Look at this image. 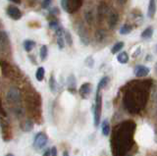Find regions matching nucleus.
<instances>
[{
    "instance_id": "16",
    "label": "nucleus",
    "mask_w": 157,
    "mask_h": 156,
    "mask_svg": "<svg viewBox=\"0 0 157 156\" xmlns=\"http://www.w3.org/2000/svg\"><path fill=\"white\" fill-rule=\"evenodd\" d=\"M23 45H24L25 50H26L27 52H31L33 49V48H34V46H36V42H34L33 40H27L24 41Z\"/></svg>"
},
{
    "instance_id": "36",
    "label": "nucleus",
    "mask_w": 157,
    "mask_h": 156,
    "mask_svg": "<svg viewBox=\"0 0 157 156\" xmlns=\"http://www.w3.org/2000/svg\"><path fill=\"white\" fill-rule=\"evenodd\" d=\"M43 156H51V152H50V149H48V150H46V151H45V152H44Z\"/></svg>"
},
{
    "instance_id": "19",
    "label": "nucleus",
    "mask_w": 157,
    "mask_h": 156,
    "mask_svg": "<svg viewBox=\"0 0 157 156\" xmlns=\"http://www.w3.org/2000/svg\"><path fill=\"white\" fill-rule=\"evenodd\" d=\"M132 31V27L130 24H125L124 26H122V28L120 29V33L121 35H128Z\"/></svg>"
},
{
    "instance_id": "24",
    "label": "nucleus",
    "mask_w": 157,
    "mask_h": 156,
    "mask_svg": "<svg viewBox=\"0 0 157 156\" xmlns=\"http://www.w3.org/2000/svg\"><path fill=\"white\" fill-rule=\"evenodd\" d=\"M108 82H109V78H108V77H103L102 79L99 81V82H98L97 89H104V87L107 86Z\"/></svg>"
},
{
    "instance_id": "2",
    "label": "nucleus",
    "mask_w": 157,
    "mask_h": 156,
    "mask_svg": "<svg viewBox=\"0 0 157 156\" xmlns=\"http://www.w3.org/2000/svg\"><path fill=\"white\" fill-rule=\"evenodd\" d=\"M6 99L10 103L17 104L21 101V92H20L17 87H10L6 93Z\"/></svg>"
},
{
    "instance_id": "22",
    "label": "nucleus",
    "mask_w": 157,
    "mask_h": 156,
    "mask_svg": "<svg viewBox=\"0 0 157 156\" xmlns=\"http://www.w3.org/2000/svg\"><path fill=\"white\" fill-rule=\"evenodd\" d=\"M44 73H45V71H44V68L43 67H39L38 69L36 70V80L38 82H41L44 79Z\"/></svg>"
},
{
    "instance_id": "38",
    "label": "nucleus",
    "mask_w": 157,
    "mask_h": 156,
    "mask_svg": "<svg viewBox=\"0 0 157 156\" xmlns=\"http://www.w3.org/2000/svg\"><path fill=\"white\" fill-rule=\"evenodd\" d=\"M63 156H68V152H67V151H65V152H64Z\"/></svg>"
},
{
    "instance_id": "27",
    "label": "nucleus",
    "mask_w": 157,
    "mask_h": 156,
    "mask_svg": "<svg viewBox=\"0 0 157 156\" xmlns=\"http://www.w3.org/2000/svg\"><path fill=\"white\" fill-rule=\"evenodd\" d=\"M65 37L63 36H57V44H58V47L60 48V49H63L64 47H65Z\"/></svg>"
},
{
    "instance_id": "12",
    "label": "nucleus",
    "mask_w": 157,
    "mask_h": 156,
    "mask_svg": "<svg viewBox=\"0 0 157 156\" xmlns=\"http://www.w3.org/2000/svg\"><path fill=\"white\" fill-rule=\"evenodd\" d=\"M107 37H108V33H107L106 30H104V29H98V30L94 33L95 40L97 42H99V43L105 41L107 40Z\"/></svg>"
},
{
    "instance_id": "35",
    "label": "nucleus",
    "mask_w": 157,
    "mask_h": 156,
    "mask_svg": "<svg viewBox=\"0 0 157 156\" xmlns=\"http://www.w3.org/2000/svg\"><path fill=\"white\" fill-rule=\"evenodd\" d=\"M140 47H139V48H137V50H136V52L134 53V54H132V57H135V58H136V57L137 55L140 54Z\"/></svg>"
},
{
    "instance_id": "26",
    "label": "nucleus",
    "mask_w": 157,
    "mask_h": 156,
    "mask_svg": "<svg viewBox=\"0 0 157 156\" xmlns=\"http://www.w3.org/2000/svg\"><path fill=\"white\" fill-rule=\"evenodd\" d=\"M68 85H69V89L75 90V89H76V81H75V78H74V76L69 77Z\"/></svg>"
},
{
    "instance_id": "33",
    "label": "nucleus",
    "mask_w": 157,
    "mask_h": 156,
    "mask_svg": "<svg viewBox=\"0 0 157 156\" xmlns=\"http://www.w3.org/2000/svg\"><path fill=\"white\" fill-rule=\"evenodd\" d=\"M50 152H51V156H57L58 151H57L56 146H52L51 149H50Z\"/></svg>"
},
{
    "instance_id": "3",
    "label": "nucleus",
    "mask_w": 157,
    "mask_h": 156,
    "mask_svg": "<svg viewBox=\"0 0 157 156\" xmlns=\"http://www.w3.org/2000/svg\"><path fill=\"white\" fill-rule=\"evenodd\" d=\"M110 12V9L104 1H100V3L98 4L97 7V12H96V16H97V20L99 22H102L104 19L108 16V14Z\"/></svg>"
},
{
    "instance_id": "25",
    "label": "nucleus",
    "mask_w": 157,
    "mask_h": 156,
    "mask_svg": "<svg viewBox=\"0 0 157 156\" xmlns=\"http://www.w3.org/2000/svg\"><path fill=\"white\" fill-rule=\"evenodd\" d=\"M49 86H50V89L52 92H56L57 91V84L56 81L54 79V77L51 76L50 77V81H49Z\"/></svg>"
},
{
    "instance_id": "6",
    "label": "nucleus",
    "mask_w": 157,
    "mask_h": 156,
    "mask_svg": "<svg viewBox=\"0 0 157 156\" xmlns=\"http://www.w3.org/2000/svg\"><path fill=\"white\" fill-rule=\"evenodd\" d=\"M119 23V14L115 10H110L109 14L107 16V25L110 30L115 29L117 24Z\"/></svg>"
},
{
    "instance_id": "18",
    "label": "nucleus",
    "mask_w": 157,
    "mask_h": 156,
    "mask_svg": "<svg viewBox=\"0 0 157 156\" xmlns=\"http://www.w3.org/2000/svg\"><path fill=\"white\" fill-rule=\"evenodd\" d=\"M152 35H153V28L148 27V28H146L144 32H142L141 37L144 38V40H148V38H150L152 36Z\"/></svg>"
},
{
    "instance_id": "29",
    "label": "nucleus",
    "mask_w": 157,
    "mask_h": 156,
    "mask_svg": "<svg viewBox=\"0 0 157 156\" xmlns=\"http://www.w3.org/2000/svg\"><path fill=\"white\" fill-rule=\"evenodd\" d=\"M53 2V0H43V2L41 3V7L43 9H48L49 6L51 5Z\"/></svg>"
},
{
    "instance_id": "9",
    "label": "nucleus",
    "mask_w": 157,
    "mask_h": 156,
    "mask_svg": "<svg viewBox=\"0 0 157 156\" xmlns=\"http://www.w3.org/2000/svg\"><path fill=\"white\" fill-rule=\"evenodd\" d=\"M83 18H85V21L87 25H93L95 21V16H94V11H93V8L91 7H86L83 11Z\"/></svg>"
},
{
    "instance_id": "23",
    "label": "nucleus",
    "mask_w": 157,
    "mask_h": 156,
    "mask_svg": "<svg viewBox=\"0 0 157 156\" xmlns=\"http://www.w3.org/2000/svg\"><path fill=\"white\" fill-rule=\"evenodd\" d=\"M60 27H61L60 23H59V21L55 18L49 22V28H50V30H52V31H56L57 29H59Z\"/></svg>"
},
{
    "instance_id": "28",
    "label": "nucleus",
    "mask_w": 157,
    "mask_h": 156,
    "mask_svg": "<svg viewBox=\"0 0 157 156\" xmlns=\"http://www.w3.org/2000/svg\"><path fill=\"white\" fill-rule=\"evenodd\" d=\"M64 36H65V40H66V42L68 43V44L72 45L73 44V38H72V36L70 35V32H65V35H64Z\"/></svg>"
},
{
    "instance_id": "39",
    "label": "nucleus",
    "mask_w": 157,
    "mask_h": 156,
    "mask_svg": "<svg viewBox=\"0 0 157 156\" xmlns=\"http://www.w3.org/2000/svg\"><path fill=\"white\" fill-rule=\"evenodd\" d=\"M5 156H14V155H13L12 153H8L7 155H5Z\"/></svg>"
},
{
    "instance_id": "1",
    "label": "nucleus",
    "mask_w": 157,
    "mask_h": 156,
    "mask_svg": "<svg viewBox=\"0 0 157 156\" xmlns=\"http://www.w3.org/2000/svg\"><path fill=\"white\" fill-rule=\"evenodd\" d=\"M102 111V96L100 94V89L96 90L95 96V104L93 106V116H94V125L98 126L100 123V116Z\"/></svg>"
},
{
    "instance_id": "40",
    "label": "nucleus",
    "mask_w": 157,
    "mask_h": 156,
    "mask_svg": "<svg viewBox=\"0 0 157 156\" xmlns=\"http://www.w3.org/2000/svg\"><path fill=\"white\" fill-rule=\"evenodd\" d=\"M156 51H157V46H156Z\"/></svg>"
},
{
    "instance_id": "21",
    "label": "nucleus",
    "mask_w": 157,
    "mask_h": 156,
    "mask_svg": "<svg viewBox=\"0 0 157 156\" xmlns=\"http://www.w3.org/2000/svg\"><path fill=\"white\" fill-rule=\"evenodd\" d=\"M125 45V43L123 42V41H119V42H117L116 44L112 47V49H111V52L113 53V54H116L117 52H119L120 50L123 49V47H124Z\"/></svg>"
},
{
    "instance_id": "15",
    "label": "nucleus",
    "mask_w": 157,
    "mask_h": 156,
    "mask_svg": "<svg viewBox=\"0 0 157 156\" xmlns=\"http://www.w3.org/2000/svg\"><path fill=\"white\" fill-rule=\"evenodd\" d=\"M101 130H102V134L105 136H108L110 134V125L108 120H103L101 123Z\"/></svg>"
},
{
    "instance_id": "17",
    "label": "nucleus",
    "mask_w": 157,
    "mask_h": 156,
    "mask_svg": "<svg viewBox=\"0 0 157 156\" xmlns=\"http://www.w3.org/2000/svg\"><path fill=\"white\" fill-rule=\"evenodd\" d=\"M117 60L119 61V63H121V64H126V63H128V61H129V55H128L127 52L123 51L117 56Z\"/></svg>"
},
{
    "instance_id": "8",
    "label": "nucleus",
    "mask_w": 157,
    "mask_h": 156,
    "mask_svg": "<svg viewBox=\"0 0 157 156\" xmlns=\"http://www.w3.org/2000/svg\"><path fill=\"white\" fill-rule=\"evenodd\" d=\"M6 13L10 18L13 19V20H20V19L22 18V12L16 6H13V5L8 6L6 9Z\"/></svg>"
},
{
    "instance_id": "32",
    "label": "nucleus",
    "mask_w": 157,
    "mask_h": 156,
    "mask_svg": "<svg viewBox=\"0 0 157 156\" xmlns=\"http://www.w3.org/2000/svg\"><path fill=\"white\" fill-rule=\"evenodd\" d=\"M61 6L62 9L65 12H68V6H67V0H61Z\"/></svg>"
},
{
    "instance_id": "11",
    "label": "nucleus",
    "mask_w": 157,
    "mask_h": 156,
    "mask_svg": "<svg viewBox=\"0 0 157 156\" xmlns=\"http://www.w3.org/2000/svg\"><path fill=\"white\" fill-rule=\"evenodd\" d=\"M150 69L148 67L144 66V65H139L135 68V75L139 78H142V77H145L149 74Z\"/></svg>"
},
{
    "instance_id": "10",
    "label": "nucleus",
    "mask_w": 157,
    "mask_h": 156,
    "mask_svg": "<svg viewBox=\"0 0 157 156\" xmlns=\"http://www.w3.org/2000/svg\"><path fill=\"white\" fill-rule=\"evenodd\" d=\"M83 0H67L68 12L67 13H75L80 9L82 5Z\"/></svg>"
},
{
    "instance_id": "13",
    "label": "nucleus",
    "mask_w": 157,
    "mask_h": 156,
    "mask_svg": "<svg viewBox=\"0 0 157 156\" xmlns=\"http://www.w3.org/2000/svg\"><path fill=\"white\" fill-rule=\"evenodd\" d=\"M90 91H91V85L90 82H86V84L82 85L80 89H78V92H80V94L82 98H86V97L90 94Z\"/></svg>"
},
{
    "instance_id": "37",
    "label": "nucleus",
    "mask_w": 157,
    "mask_h": 156,
    "mask_svg": "<svg viewBox=\"0 0 157 156\" xmlns=\"http://www.w3.org/2000/svg\"><path fill=\"white\" fill-rule=\"evenodd\" d=\"M10 1H12V2L16 3V4H20V3H21V0H10Z\"/></svg>"
},
{
    "instance_id": "7",
    "label": "nucleus",
    "mask_w": 157,
    "mask_h": 156,
    "mask_svg": "<svg viewBox=\"0 0 157 156\" xmlns=\"http://www.w3.org/2000/svg\"><path fill=\"white\" fill-rule=\"evenodd\" d=\"M0 47H1V53L5 51H9L10 50V40H9V36L7 35V32H1L0 33Z\"/></svg>"
},
{
    "instance_id": "30",
    "label": "nucleus",
    "mask_w": 157,
    "mask_h": 156,
    "mask_svg": "<svg viewBox=\"0 0 157 156\" xmlns=\"http://www.w3.org/2000/svg\"><path fill=\"white\" fill-rule=\"evenodd\" d=\"M49 14H50L51 16H54V18H55L56 16H58L59 15V10H58V8H52V9H50L49 10Z\"/></svg>"
},
{
    "instance_id": "34",
    "label": "nucleus",
    "mask_w": 157,
    "mask_h": 156,
    "mask_svg": "<svg viewBox=\"0 0 157 156\" xmlns=\"http://www.w3.org/2000/svg\"><path fill=\"white\" fill-rule=\"evenodd\" d=\"M117 2L119 5H125V4L128 2V0H117Z\"/></svg>"
},
{
    "instance_id": "5",
    "label": "nucleus",
    "mask_w": 157,
    "mask_h": 156,
    "mask_svg": "<svg viewBox=\"0 0 157 156\" xmlns=\"http://www.w3.org/2000/svg\"><path fill=\"white\" fill-rule=\"evenodd\" d=\"M47 135L44 134V133H38L36 138H34V140H33V147L39 150L43 148L44 146H45L46 143H47Z\"/></svg>"
},
{
    "instance_id": "31",
    "label": "nucleus",
    "mask_w": 157,
    "mask_h": 156,
    "mask_svg": "<svg viewBox=\"0 0 157 156\" xmlns=\"http://www.w3.org/2000/svg\"><path fill=\"white\" fill-rule=\"evenodd\" d=\"M86 64L90 68H91L93 66V64H94V61H93V59H92L91 57H87L86 60Z\"/></svg>"
},
{
    "instance_id": "4",
    "label": "nucleus",
    "mask_w": 157,
    "mask_h": 156,
    "mask_svg": "<svg viewBox=\"0 0 157 156\" xmlns=\"http://www.w3.org/2000/svg\"><path fill=\"white\" fill-rule=\"evenodd\" d=\"M76 31L78 32V36H80V38L82 42V44L85 45H88L90 44V36H88V33L86 27L83 26L82 23H78L76 26Z\"/></svg>"
},
{
    "instance_id": "20",
    "label": "nucleus",
    "mask_w": 157,
    "mask_h": 156,
    "mask_svg": "<svg viewBox=\"0 0 157 156\" xmlns=\"http://www.w3.org/2000/svg\"><path fill=\"white\" fill-rule=\"evenodd\" d=\"M39 55H40V59L42 61H45L47 55H48V48L46 45H42L40 48V51H39Z\"/></svg>"
},
{
    "instance_id": "14",
    "label": "nucleus",
    "mask_w": 157,
    "mask_h": 156,
    "mask_svg": "<svg viewBox=\"0 0 157 156\" xmlns=\"http://www.w3.org/2000/svg\"><path fill=\"white\" fill-rule=\"evenodd\" d=\"M156 13V3L155 0H150L148 4V10H147V16L148 18H153Z\"/></svg>"
}]
</instances>
